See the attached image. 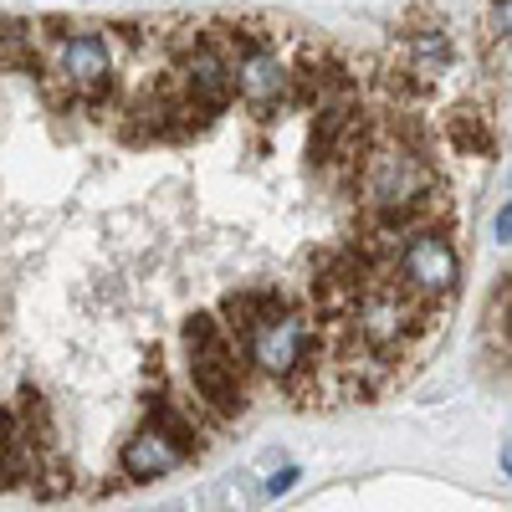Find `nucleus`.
<instances>
[{"label":"nucleus","instance_id":"1","mask_svg":"<svg viewBox=\"0 0 512 512\" xmlns=\"http://www.w3.org/2000/svg\"><path fill=\"white\" fill-rule=\"evenodd\" d=\"M431 323H436V313L425 308L400 277H374V282L359 292L354 313H349L354 338H359L374 359H384V364L400 359V354L410 349V338H415L420 328H431Z\"/></svg>","mask_w":512,"mask_h":512},{"label":"nucleus","instance_id":"2","mask_svg":"<svg viewBox=\"0 0 512 512\" xmlns=\"http://www.w3.org/2000/svg\"><path fill=\"white\" fill-rule=\"evenodd\" d=\"M241 349H246V364L267 379H282V384H297L308 369H318L323 359V338L313 328V313L303 308H277L256 323L251 333H241Z\"/></svg>","mask_w":512,"mask_h":512},{"label":"nucleus","instance_id":"3","mask_svg":"<svg viewBox=\"0 0 512 512\" xmlns=\"http://www.w3.org/2000/svg\"><path fill=\"white\" fill-rule=\"evenodd\" d=\"M41 26H52V47H47V67L52 77L62 82V88H72L82 98V108H88L93 98H103L108 88H118V57L108 47L103 31H67V21L47 16Z\"/></svg>","mask_w":512,"mask_h":512},{"label":"nucleus","instance_id":"4","mask_svg":"<svg viewBox=\"0 0 512 512\" xmlns=\"http://www.w3.org/2000/svg\"><path fill=\"white\" fill-rule=\"evenodd\" d=\"M395 277L436 313L446 297H456V287H461V251H456V241L441 226H420V231L405 236V246L395 256Z\"/></svg>","mask_w":512,"mask_h":512},{"label":"nucleus","instance_id":"5","mask_svg":"<svg viewBox=\"0 0 512 512\" xmlns=\"http://www.w3.org/2000/svg\"><path fill=\"white\" fill-rule=\"evenodd\" d=\"M236 98L256 118H277V108L292 103V67L277 57V47L256 41L246 57H236Z\"/></svg>","mask_w":512,"mask_h":512},{"label":"nucleus","instance_id":"6","mask_svg":"<svg viewBox=\"0 0 512 512\" xmlns=\"http://www.w3.org/2000/svg\"><path fill=\"white\" fill-rule=\"evenodd\" d=\"M175 77H180L185 98H190L195 108H205L210 118H216V113L231 103V93H236V67H231V57H226L210 36L200 41L195 52H185V57L175 62Z\"/></svg>","mask_w":512,"mask_h":512},{"label":"nucleus","instance_id":"7","mask_svg":"<svg viewBox=\"0 0 512 512\" xmlns=\"http://www.w3.org/2000/svg\"><path fill=\"white\" fill-rule=\"evenodd\" d=\"M190 456L169 441L164 431H154V425H144V431H134L123 441V451H118V472L128 477V482H154V477H169L175 466H185Z\"/></svg>","mask_w":512,"mask_h":512},{"label":"nucleus","instance_id":"8","mask_svg":"<svg viewBox=\"0 0 512 512\" xmlns=\"http://www.w3.org/2000/svg\"><path fill=\"white\" fill-rule=\"evenodd\" d=\"M144 425H154V431H164V436L175 441V446H180L185 456H200V451H205V436H200L195 415H185V410H180V400H169L164 390L144 395Z\"/></svg>","mask_w":512,"mask_h":512},{"label":"nucleus","instance_id":"9","mask_svg":"<svg viewBox=\"0 0 512 512\" xmlns=\"http://www.w3.org/2000/svg\"><path fill=\"white\" fill-rule=\"evenodd\" d=\"M359 123V108L354 103H333V108H318V123H313V139H308V149H313V164H333V154H338V144L349 139V128Z\"/></svg>","mask_w":512,"mask_h":512},{"label":"nucleus","instance_id":"10","mask_svg":"<svg viewBox=\"0 0 512 512\" xmlns=\"http://www.w3.org/2000/svg\"><path fill=\"white\" fill-rule=\"evenodd\" d=\"M16 420H21V441L31 451L52 446V405L41 400V390H31V384H21V395H16Z\"/></svg>","mask_w":512,"mask_h":512},{"label":"nucleus","instance_id":"11","mask_svg":"<svg viewBox=\"0 0 512 512\" xmlns=\"http://www.w3.org/2000/svg\"><path fill=\"white\" fill-rule=\"evenodd\" d=\"M446 139L456 154H492V128L477 108H456L446 113Z\"/></svg>","mask_w":512,"mask_h":512},{"label":"nucleus","instance_id":"12","mask_svg":"<svg viewBox=\"0 0 512 512\" xmlns=\"http://www.w3.org/2000/svg\"><path fill=\"white\" fill-rule=\"evenodd\" d=\"M26 492H36L41 502L67 497V492H72V466H67V461H57V456H41V466H36V477H31V487H26Z\"/></svg>","mask_w":512,"mask_h":512},{"label":"nucleus","instance_id":"13","mask_svg":"<svg viewBox=\"0 0 512 512\" xmlns=\"http://www.w3.org/2000/svg\"><path fill=\"white\" fill-rule=\"evenodd\" d=\"M492 31L512 47V0H492Z\"/></svg>","mask_w":512,"mask_h":512},{"label":"nucleus","instance_id":"14","mask_svg":"<svg viewBox=\"0 0 512 512\" xmlns=\"http://www.w3.org/2000/svg\"><path fill=\"white\" fill-rule=\"evenodd\" d=\"M297 477H303L297 466H282V472H277V477H272L262 492H267V497H282V492H292V487H297Z\"/></svg>","mask_w":512,"mask_h":512},{"label":"nucleus","instance_id":"15","mask_svg":"<svg viewBox=\"0 0 512 512\" xmlns=\"http://www.w3.org/2000/svg\"><path fill=\"white\" fill-rule=\"evenodd\" d=\"M492 231H497V241H502V246H512V200L497 210V226H492Z\"/></svg>","mask_w":512,"mask_h":512},{"label":"nucleus","instance_id":"16","mask_svg":"<svg viewBox=\"0 0 512 512\" xmlns=\"http://www.w3.org/2000/svg\"><path fill=\"white\" fill-rule=\"evenodd\" d=\"M502 472H507V477H512V441H507V446H502Z\"/></svg>","mask_w":512,"mask_h":512},{"label":"nucleus","instance_id":"17","mask_svg":"<svg viewBox=\"0 0 512 512\" xmlns=\"http://www.w3.org/2000/svg\"><path fill=\"white\" fill-rule=\"evenodd\" d=\"M0 456H6V451H0Z\"/></svg>","mask_w":512,"mask_h":512}]
</instances>
